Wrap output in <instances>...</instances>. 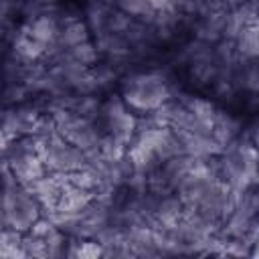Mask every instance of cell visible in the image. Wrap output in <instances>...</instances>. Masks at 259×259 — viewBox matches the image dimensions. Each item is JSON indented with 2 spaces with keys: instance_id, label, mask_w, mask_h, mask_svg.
I'll use <instances>...</instances> for the list:
<instances>
[{
  "instance_id": "1",
  "label": "cell",
  "mask_w": 259,
  "mask_h": 259,
  "mask_svg": "<svg viewBox=\"0 0 259 259\" xmlns=\"http://www.w3.org/2000/svg\"><path fill=\"white\" fill-rule=\"evenodd\" d=\"M253 140H255V144L259 146V130H255V134H253Z\"/></svg>"
}]
</instances>
